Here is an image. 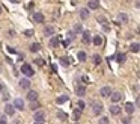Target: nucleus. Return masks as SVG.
<instances>
[{
    "label": "nucleus",
    "instance_id": "1",
    "mask_svg": "<svg viewBox=\"0 0 140 124\" xmlns=\"http://www.w3.org/2000/svg\"><path fill=\"white\" fill-rule=\"evenodd\" d=\"M21 73L24 76H27V77H32V76L35 74V71H33V68H32V65H29V64H23L21 65Z\"/></svg>",
    "mask_w": 140,
    "mask_h": 124
},
{
    "label": "nucleus",
    "instance_id": "2",
    "mask_svg": "<svg viewBox=\"0 0 140 124\" xmlns=\"http://www.w3.org/2000/svg\"><path fill=\"white\" fill-rule=\"evenodd\" d=\"M33 120L38 121V123H44V121H45V112L35 111V117H33Z\"/></svg>",
    "mask_w": 140,
    "mask_h": 124
},
{
    "label": "nucleus",
    "instance_id": "3",
    "mask_svg": "<svg viewBox=\"0 0 140 124\" xmlns=\"http://www.w3.org/2000/svg\"><path fill=\"white\" fill-rule=\"evenodd\" d=\"M110 94H111V88L110 86H103L99 89V95L101 97H110Z\"/></svg>",
    "mask_w": 140,
    "mask_h": 124
},
{
    "label": "nucleus",
    "instance_id": "4",
    "mask_svg": "<svg viewBox=\"0 0 140 124\" xmlns=\"http://www.w3.org/2000/svg\"><path fill=\"white\" fill-rule=\"evenodd\" d=\"M14 107L18 109V111H23V109H24V101L21 99H15L14 100Z\"/></svg>",
    "mask_w": 140,
    "mask_h": 124
},
{
    "label": "nucleus",
    "instance_id": "5",
    "mask_svg": "<svg viewBox=\"0 0 140 124\" xmlns=\"http://www.w3.org/2000/svg\"><path fill=\"white\" fill-rule=\"evenodd\" d=\"M5 113L9 115V117H14V115H15V107H14V105H6L5 106Z\"/></svg>",
    "mask_w": 140,
    "mask_h": 124
},
{
    "label": "nucleus",
    "instance_id": "6",
    "mask_svg": "<svg viewBox=\"0 0 140 124\" xmlns=\"http://www.w3.org/2000/svg\"><path fill=\"white\" fill-rule=\"evenodd\" d=\"M86 94V88L83 85H77L75 86V95H79V97H83Z\"/></svg>",
    "mask_w": 140,
    "mask_h": 124
},
{
    "label": "nucleus",
    "instance_id": "7",
    "mask_svg": "<svg viewBox=\"0 0 140 124\" xmlns=\"http://www.w3.org/2000/svg\"><path fill=\"white\" fill-rule=\"evenodd\" d=\"M92 111H93L95 115H101V112H103V105H101V103H93Z\"/></svg>",
    "mask_w": 140,
    "mask_h": 124
},
{
    "label": "nucleus",
    "instance_id": "8",
    "mask_svg": "<svg viewBox=\"0 0 140 124\" xmlns=\"http://www.w3.org/2000/svg\"><path fill=\"white\" fill-rule=\"evenodd\" d=\"M20 88L21 89H29L30 88V80L29 79H21L20 80Z\"/></svg>",
    "mask_w": 140,
    "mask_h": 124
},
{
    "label": "nucleus",
    "instance_id": "9",
    "mask_svg": "<svg viewBox=\"0 0 140 124\" xmlns=\"http://www.w3.org/2000/svg\"><path fill=\"white\" fill-rule=\"evenodd\" d=\"M110 99H111V101H113V103H117V101H121L122 94L121 92H111V94H110Z\"/></svg>",
    "mask_w": 140,
    "mask_h": 124
},
{
    "label": "nucleus",
    "instance_id": "10",
    "mask_svg": "<svg viewBox=\"0 0 140 124\" xmlns=\"http://www.w3.org/2000/svg\"><path fill=\"white\" fill-rule=\"evenodd\" d=\"M110 113L111 115H119L121 113V106H117L116 103L113 106H110Z\"/></svg>",
    "mask_w": 140,
    "mask_h": 124
},
{
    "label": "nucleus",
    "instance_id": "11",
    "mask_svg": "<svg viewBox=\"0 0 140 124\" xmlns=\"http://www.w3.org/2000/svg\"><path fill=\"white\" fill-rule=\"evenodd\" d=\"M33 20H35L36 23H44V20H45V17H44V14L36 12V14H33Z\"/></svg>",
    "mask_w": 140,
    "mask_h": 124
},
{
    "label": "nucleus",
    "instance_id": "12",
    "mask_svg": "<svg viewBox=\"0 0 140 124\" xmlns=\"http://www.w3.org/2000/svg\"><path fill=\"white\" fill-rule=\"evenodd\" d=\"M59 43H60V37H53L50 39V45H51V47H57Z\"/></svg>",
    "mask_w": 140,
    "mask_h": 124
},
{
    "label": "nucleus",
    "instance_id": "13",
    "mask_svg": "<svg viewBox=\"0 0 140 124\" xmlns=\"http://www.w3.org/2000/svg\"><path fill=\"white\" fill-rule=\"evenodd\" d=\"M92 43L95 44L97 47H99V45L103 44V38H101V35H95V37H93V39H92Z\"/></svg>",
    "mask_w": 140,
    "mask_h": 124
},
{
    "label": "nucleus",
    "instance_id": "14",
    "mask_svg": "<svg viewBox=\"0 0 140 124\" xmlns=\"http://www.w3.org/2000/svg\"><path fill=\"white\" fill-rule=\"evenodd\" d=\"M80 17L83 20L89 18V9H86V8H83V9H80Z\"/></svg>",
    "mask_w": 140,
    "mask_h": 124
},
{
    "label": "nucleus",
    "instance_id": "15",
    "mask_svg": "<svg viewBox=\"0 0 140 124\" xmlns=\"http://www.w3.org/2000/svg\"><path fill=\"white\" fill-rule=\"evenodd\" d=\"M125 111H127V113H133V112L136 111V106H134L133 103H127V105H125Z\"/></svg>",
    "mask_w": 140,
    "mask_h": 124
},
{
    "label": "nucleus",
    "instance_id": "16",
    "mask_svg": "<svg viewBox=\"0 0 140 124\" xmlns=\"http://www.w3.org/2000/svg\"><path fill=\"white\" fill-rule=\"evenodd\" d=\"M38 99V92L36 91H29V94H27V100H30V101H33V100Z\"/></svg>",
    "mask_w": 140,
    "mask_h": 124
},
{
    "label": "nucleus",
    "instance_id": "17",
    "mask_svg": "<svg viewBox=\"0 0 140 124\" xmlns=\"http://www.w3.org/2000/svg\"><path fill=\"white\" fill-rule=\"evenodd\" d=\"M99 2L98 0H89V9H98Z\"/></svg>",
    "mask_w": 140,
    "mask_h": 124
},
{
    "label": "nucleus",
    "instance_id": "18",
    "mask_svg": "<svg viewBox=\"0 0 140 124\" xmlns=\"http://www.w3.org/2000/svg\"><path fill=\"white\" fill-rule=\"evenodd\" d=\"M125 59H127V55H125V53H119V55H116V61L119 62V64H124Z\"/></svg>",
    "mask_w": 140,
    "mask_h": 124
},
{
    "label": "nucleus",
    "instance_id": "19",
    "mask_svg": "<svg viewBox=\"0 0 140 124\" xmlns=\"http://www.w3.org/2000/svg\"><path fill=\"white\" fill-rule=\"evenodd\" d=\"M38 107H41V105L38 103L36 100L30 101V105H29V109H32V111H38Z\"/></svg>",
    "mask_w": 140,
    "mask_h": 124
},
{
    "label": "nucleus",
    "instance_id": "20",
    "mask_svg": "<svg viewBox=\"0 0 140 124\" xmlns=\"http://www.w3.org/2000/svg\"><path fill=\"white\" fill-rule=\"evenodd\" d=\"M130 50H131L133 53H139V50H140V45H139V43H133L131 45H130Z\"/></svg>",
    "mask_w": 140,
    "mask_h": 124
},
{
    "label": "nucleus",
    "instance_id": "21",
    "mask_svg": "<svg viewBox=\"0 0 140 124\" xmlns=\"http://www.w3.org/2000/svg\"><path fill=\"white\" fill-rule=\"evenodd\" d=\"M83 43L85 44H89L91 43V33L86 30V32H83Z\"/></svg>",
    "mask_w": 140,
    "mask_h": 124
},
{
    "label": "nucleus",
    "instance_id": "22",
    "mask_svg": "<svg viewBox=\"0 0 140 124\" xmlns=\"http://www.w3.org/2000/svg\"><path fill=\"white\" fill-rule=\"evenodd\" d=\"M44 32H45L47 37H48V35H53V33H54V27H53V26H47V27L44 29Z\"/></svg>",
    "mask_w": 140,
    "mask_h": 124
},
{
    "label": "nucleus",
    "instance_id": "23",
    "mask_svg": "<svg viewBox=\"0 0 140 124\" xmlns=\"http://www.w3.org/2000/svg\"><path fill=\"white\" fill-rule=\"evenodd\" d=\"M39 50H41V45L38 43H33L30 45V51H33V53H35V51H39Z\"/></svg>",
    "mask_w": 140,
    "mask_h": 124
},
{
    "label": "nucleus",
    "instance_id": "24",
    "mask_svg": "<svg viewBox=\"0 0 140 124\" xmlns=\"http://www.w3.org/2000/svg\"><path fill=\"white\" fill-rule=\"evenodd\" d=\"M77 58H79V61L85 62L86 59H87V55H86L85 51H79V55H77Z\"/></svg>",
    "mask_w": 140,
    "mask_h": 124
},
{
    "label": "nucleus",
    "instance_id": "25",
    "mask_svg": "<svg viewBox=\"0 0 140 124\" xmlns=\"http://www.w3.org/2000/svg\"><path fill=\"white\" fill-rule=\"evenodd\" d=\"M65 101H68V95H62V97H59V99L56 100L57 105H62V103H65Z\"/></svg>",
    "mask_w": 140,
    "mask_h": 124
},
{
    "label": "nucleus",
    "instance_id": "26",
    "mask_svg": "<svg viewBox=\"0 0 140 124\" xmlns=\"http://www.w3.org/2000/svg\"><path fill=\"white\" fill-rule=\"evenodd\" d=\"M119 20H121L122 23H127V21H128V15H127V14H124V12L119 14Z\"/></svg>",
    "mask_w": 140,
    "mask_h": 124
},
{
    "label": "nucleus",
    "instance_id": "27",
    "mask_svg": "<svg viewBox=\"0 0 140 124\" xmlns=\"http://www.w3.org/2000/svg\"><path fill=\"white\" fill-rule=\"evenodd\" d=\"M57 118H60V120H63V121H65V120H66V118H68V115H66V113H65V112L59 111V112H57Z\"/></svg>",
    "mask_w": 140,
    "mask_h": 124
},
{
    "label": "nucleus",
    "instance_id": "28",
    "mask_svg": "<svg viewBox=\"0 0 140 124\" xmlns=\"http://www.w3.org/2000/svg\"><path fill=\"white\" fill-rule=\"evenodd\" d=\"M92 59H93V64H95V65H99V64H101V58H99L98 55H93Z\"/></svg>",
    "mask_w": 140,
    "mask_h": 124
},
{
    "label": "nucleus",
    "instance_id": "29",
    "mask_svg": "<svg viewBox=\"0 0 140 124\" xmlns=\"http://www.w3.org/2000/svg\"><path fill=\"white\" fill-rule=\"evenodd\" d=\"M23 35L27 37V38H30V37H33V30H32V29H27V30L23 32Z\"/></svg>",
    "mask_w": 140,
    "mask_h": 124
},
{
    "label": "nucleus",
    "instance_id": "30",
    "mask_svg": "<svg viewBox=\"0 0 140 124\" xmlns=\"http://www.w3.org/2000/svg\"><path fill=\"white\" fill-rule=\"evenodd\" d=\"M60 64L63 67H68L69 65V61H68V58H60Z\"/></svg>",
    "mask_w": 140,
    "mask_h": 124
},
{
    "label": "nucleus",
    "instance_id": "31",
    "mask_svg": "<svg viewBox=\"0 0 140 124\" xmlns=\"http://www.w3.org/2000/svg\"><path fill=\"white\" fill-rule=\"evenodd\" d=\"M98 124H109V118H107V117H101V118H99V121H98Z\"/></svg>",
    "mask_w": 140,
    "mask_h": 124
},
{
    "label": "nucleus",
    "instance_id": "32",
    "mask_svg": "<svg viewBox=\"0 0 140 124\" xmlns=\"http://www.w3.org/2000/svg\"><path fill=\"white\" fill-rule=\"evenodd\" d=\"M80 115H81V111H80V109H75V111H74V118H75V120H79Z\"/></svg>",
    "mask_w": 140,
    "mask_h": 124
},
{
    "label": "nucleus",
    "instance_id": "33",
    "mask_svg": "<svg viewBox=\"0 0 140 124\" xmlns=\"http://www.w3.org/2000/svg\"><path fill=\"white\" fill-rule=\"evenodd\" d=\"M85 107H86L85 101H83V100H79V109H80V111H83Z\"/></svg>",
    "mask_w": 140,
    "mask_h": 124
},
{
    "label": "nucleus",
    "instance_id": "34",
    "mask_svg": "<svg viewBox=\"0 0 140 124\" xmlns=\"http://www.w3.org/2000/svg\"><path fill=\"white\" fill-rule=\"evenodd\" d=\"M97 20H98V21H99V23H101V24H103V26H105V23H107V20L104 18L103 15H101V17H98Z\"/></svg>",
    "mask_w": 140,
    "mask_h": 124
},
{
    "label": "nucleus",
    "instance_id": "35",
    "mask_svg": "<svg viewBox=\"0 0 140 124\" xmlns=\"http://www.w3.org/2000/svg\"><path fill=\"white\" fill-rule=\"evenodd\" d=\"M0 124H8L6 123V117H5V115H2V117H0Z\"/></svg>",
    "mask_w": 140,
    "mask_h": 124
},
{
    "label": "nucleus",
    "instance_id": "36",
    "mask_svg": "<svg viewBox=\"0 0 140 124\" xmlns=\"http://www.w3.org/2000/svg\"><path fill=\"white\" fill-rule=\"evenodd\" d=\"M74 30H75V32H81V24H75Z\"/></svg>",
    "mask_w": 140,
    "mask_h": 124
},
{
    "label": "nucleus",
    "instance_id": "37",
    "mask_svg": "<svg viewBox=\"0 0 140 124\" xmlns=\"http://www.w3.org/2000/svg\"><path fill=\"white\" fill-rule=\"evenodd\" d=\"M35 62H36L38 65H44V61H42V59H35Z\"/></svg>",
    "mask_w": 140,
    "mask_h": 124
},
{
    "label": "nucleus",
    "instance_id": "38",
    "mask_svg": "<svg viewBox=\"0 0 140 124\" xmlns=\"http://www.w3.org/2000/svg\"><path fill=\"white\" fill-rule=\"evenodd\" d=\"M63 45H65V47H68V45H69V41H68V39H66V41H63Z\"/></svg>",
    "mask_w": 140,
    "mask_h": 124
},
{
    "label": "nucleus",
    "instance_id": "39",
    "mask_svg": "<svg viewBox=\"0 0 140 124\" xmlns=\"http://www.w3.org/2000/svg\"><path fill=\"white\" fill-rule=\"evenodd\" d=\"M14 124H21V123H20V120H15V121H14Z\"/></svg>",
    "mask_w": 140,
    "mask_h": 124
},
{
    "label": "nucleus",
    "instance_id": "40",
    "mask_svg": "<svg viewBox=\"0 0 140 124\" xmlns=\"http://www.w3.org/2000/svg\"><path fill=\"white\" fill-rule=\"evenodd\" d=\"M3 91V83H0V92Z\"/></svg>",
    "mask_w": 140,
    "mask_h": 124
},
{
    "label": "nucleus",
    "instance_id": "41",
    "mask_svg": "<svg viewBox=\"0 0 140 124\" xmlns=\"http://www.w3.org/2000/svg\"><path fill=\"white\" fill-rule=\"evenodd\" d=\"M9 2H12V3H17V0H9Z\"/></svg>",
    "mask_w": 140,
    "mask_h": 124
},
{
    "label": "nucleus",
    "instance_id": "42",
    "mask_svg": "<svg viewBox=\"0 0 140 124\" xmlns=\"http://www.w3.org/2000/svg\"><path fill=\"white\" fill-rule=\"evenodd\" d=\"M35 124H44V123H38V121H35Z\"/></svg>",
    "mask_w": 140,
    "mask_h": 124
},
{
    "label": "nucleus",
    "instance_id": "43",
    "mask_svg": "<svg viewBox=\"0 0 140 124\" xmlns=\"http://www.w3.org/2000/svg\"><path fill=\"white\" fill-rule=\"evenodd\" d=\"M0 12H2V6H0Z\"/></svg>",
    "mask_w": 140,
    "mask_h": 124
},
{
    "label": "nucleus",
    "instance_id": "44",
    "mask_svg": "<svg viewBox=\"0 0 140 124\" xmlns=\"http://www.w3.org/2000/svg\"><path fill=\"white\" fill-rule=\"evenodd\" d=\"M124 124H130V123H124Z\"/></svg>",
    "mask_w": 140,
    "mask_h": 124
}]
</instances>
